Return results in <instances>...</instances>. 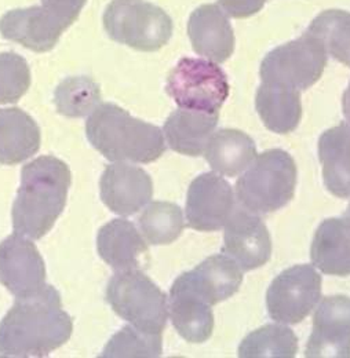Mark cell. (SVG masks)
I'll use <instances>...</instances> for the list:
<instances>
[{"label":"cell","instance_id":"obj_30","mask_svg":"<svg viewBox=\"0 0 350 358\" xmlns=\"http://www.w3.org/2000/svg\"><path fill=\"white\" fill-rule=\"evenodd\" d=\"M162 353V335L148 334L126 325L108 342L102 357H160Z\"/></svg>","mask_w":350,"mask_h":358},{"label":"cell","instance_id":"obj_23","mask_svg":"<svg viewBox=\"0 0 350 358\" xmlns=\"http://www.w3.org/2000/svg\"><path fill=\"white\" fill-rule=\"evenodd\" d=\"M317 148L326 187L337 197L350 199V123L323 133Z\"/></svg>","mask_w":350,"mask_h":358},{"label":"cell","instance_id":"obj_35","mask_svg":"<svg viewBox=\"0 0 350 358\" xmlns=\"http://www.w3.org/2000/svg\"><path fill=\"white\" fill-rule=\"evenodd\" d=\"M342 220L350 226V203L348 208H346V211H345V214H344V217H342Z\"/></svg>","mask_w":350,"mask_h":358},{"label":"cell","instance_id":"obj_31","mask_svg":"<svg viewBox=\"0 0 350 358\" xmlns=\"http://www.w3.org/2000/svg\"><path fill=\"white\" fill-rule=\"evenodd\" d=\"M31 86L28 62L17 52H0V103H14Z\"/></svg>","mask_w":350,"mask_h":358},{"label":"cell","instance_id":"obj_22","mask_svg":"<svg viewBox=\"0 0 350 358\" xmlns=\"http://www.w3.org/2000/svg\"><path fill=\"white\" fill-rule=\"evenodd\" d=\"M312 264L328 275H350V226L342 218L326 220L314 233Z\"/></svg>","mask_w":350,"mask_h":358},{"label":"cell","instance_id":"obj_26","mask_svg":"<svg viewBox=\"0 0 350 358\" xmlns=\"http://www.w3.org/2000/svg\"><path fill=\"white\" fill-rule=\"evenodd\" d=\"M298 339L286 324H267L244 338L239 357L291 358L297 356Z\"/></svg>","mask_w":350,"mask_h":358},{"label":"cell","instance_id":"obj_14","mask_svg":"<svg viewBox=\"0 0 350 358\" xmlns=\"http://www.w3.org/2000/svg\"><path fill=\"white\" fill-rule=\"evenodd\" d=\"M307 357H350V298L327 296L313 314Z\"/></svg>","mask_w":350,"mask_h":358},{"label":"cell","instance_id":"obj_1","mask_svg":"<svg viewBox=\"0 0 350 358\" xmlns=\"http://www.w3.org/2000/svg\"><path fill=\"white\" fill-rule=\"evenodd\" d=\"M74 324L58 291L46 285L38 294L15 298L0 322V357H46L65 345Z\"/></svg>","mask_w":350,"mask_h":358},{"label":"cell","instance_id":"obj_10","mask_svg":"<svg viewBox=\"0 0 350 358\" xmlns=\"http://www.w3.org/2000/svg\"><path fill=\"white\" fill-rule=\"evenodd\" d=\"M237 201L230 183L217 173L195 179L186 196L188 226L197 231H217L225 227Z\"/></svg>","mask_w":350,"mask_h":358},{"label":"cell","instance_id":"obj_27","mask_svg":"<svg viewBox=\"0 0 350 358\" xmlns=\"http://www.w3.org/2000/svg\"><path fill=\"white\" fill-rule=\"evenodd\" d=\"M138 227L148 244H172L185 227L182 210L167 201L150 203L138 217Z\"/></svg>","mask_w":350,"mask_h":358},{"label":"cell","instance_id":"obj_21","mask_svg":"<svg viewBox=\"0 0 350 358\" xmlns=\"http://www.w3.org/2000/svg\"><path fill=\"white\" fill-rule=\"evenodd\" d=\"M258 156L251 136L233 129H220L211 135L204 157L222 177H240Z\"/></svg>","mask_w":350,"mask_h":358},{"label":"cell","instance_id":"obj_19","mask_svg":"<svg viewBox=\"0 0 350 358\" xmlns=\"http://www.w3.org/2000/svg\"><path fill=\"white\" fill-rule=\"evenodd\" d=\"M218 126V113L210 115L189 109L174 110L164 123L166 143L181 155L197 157L204 155L211 135Z\"/></svg>","mask_w":350,"mask_h":358},{"label":"cell","instance_id":"obj_25","mask_svg":"<svg viewBox=\"0 0 350 358\" xmlns=\"http://www.w3.org/2000/svg\"><path fill=\"white\" fill-rule=\"evenodd\" d=\"M169 317L175 331L189 343H204L213 335L214 314L211 306L190 295L170 291Z\"/></svg>","mask_w":350,"mask_h":358},{"label":"cell","instance_id":"obj_5","mask_svg":"<svg viewBox=\"0 0 350 358\" xmlns=\"http://www.w3.org/2000/svg\"><path fill=\"white\" fill-rule=\"evenodd\" d=\"M106 301L130 325L162 335L169 320V298L139 268L116 271L106 287Z\"/></svg>","mask_w":350,"mask_h":358},{"label":"cell","instance_id":"obj_24","mask_svg":"<svg viewBox=\"0 0 350 358\" xmlns=\"http://www.w3.org/2000/svg\"><path fill=\"white\" fill-rule=\"evenodd\" d=\"M255 106L263 124L276 134L293 133L302 117L301 92L284 86L263 83L258 87Z\"/></svg>","mask_w":350,"mask_h":358},{"label":"cell","instance_id":"obj_33","mask_svg":"<svg viewBox=\"0 0 350 358\" xmlns=\"http://www.w3.org/2000/svg\"><path fill=\"white\" fill-rule=\"evenodd\" d=\"M266 0H219L220 8L233 18H247L261 11Z\"/></svg>","mask_w":350,"mask_h":358},{"label":"cell","instance_id":"obj_11","mask_svg":"<svg viewBox=\"0 0 350 358\" xmlns=\"http://www.w3.org/2000/svg\"><path fill=\"white\" fill-rule=\"evenodd\" d=\"M0 282L15 298L35 295L47 285L43 258L29 237L14 233L0 244Z\"/></svg>","mask_w":350,"mask_h":358},{"label":"cell","instance_id":"obj_3","mask_svg":"<svg viewBox=\"0 0 350 358\" xmlns=\"http://www.w3.org/2000/svg\"><path fill=\"white\" fill-rule=\"evenodd\" d=\"M90 143L111 162L152 163L166 152L163 131L115 103H101L86 123Z\"/></svg>","mask_w":350,"mask_h":358},{"label":"cell","instance_id":"obj_4","mask_svg":"<svg viewBox=\"0 0 350 358\" xmlns=\"http://www.w3.org/2000/svg\"><path fill=\"white\" fill-rule=\"evenodd\" d=\"M297 176V164L290 153L281 149L266 150L237 179L236 201L257 215L276 213L293 200Z\"/></svg>","mask_w":350,"mask_h":358},{"label":"cell","instance_id":"obj_9","mask_svg":"<svg viewBox=\"0 0 350 358\" xmlns=\"http://www.w3.org/2000/svg\"><path fill=\"white\" fill-rule=\"evenodd\" d=\"M321 301V275L314 266L298 265L280 273L266 294L267 313L286 325L302 322Z\"/></svg>","mask_w":350,"mask_h":358},{"label":"cell","instance_id":"obj_13","mask_svg":"<svg viewBox=\"0 0 350 358\" xmlns=\"http://www.w3.org/2000/svg\"><path fill=\"white\" fill-rule=\"evenodd\" d=\"M223 254L230 257L243 271L266 265L272 255V238L260 215L236 206L225 224Z\"/></svg>","mask_w":350,"mask_h":358},{"label":"cell","instance_id":"obj_2","mask_svg":"<svg viewBox=\"0 0 350 358\" xmlns=\"http://www.w3.org/2000/svg\"><path fill=\"white\" fill-rule=\"evenodd\" d=\"M72 176L59 159L42 156L22 169L21 185L13 206L15 233L39 240L62 214Z\"/></svg>","mask_w":350,"mask_h":358},{"label":"cell","instance_id":"obj_18","mask_svg":"<svg viewBox=\"0 0 350 358\" xmlns=\"http://www.w3.org/2000/svg\"><path fill=\"white\" fill-rule=\"evenodd\" d=\"M148 243L139 229L127 220H113L101 227L97 236L99 257L115 271L139 268L148 254Z\"/></svg>","mask_w":350,"mask_h":358},{"label":"cell","instance_id":"obj_7","mask_svg":"<svg viewBox=\"0 0 350 358\" xmlns=\"http://www.w3.org/2000/svg\"><path fill=\"white\" fill-rule=\"evenodd\" d=\"M166 91L181 109L216 115L227 99L230 86L216 62L186 57L170 72Z\"/></svg>","mask_w":350,"mask_h":358},{"label":"cell","instance_id":"obj_29","mask_svg":"<svg viewBox=\"0 0 350 358\" xmlns=\"http://www.w3.org/2000/svg\"><path fill=\"white\" fill-rule=\"evenodd\" d=\"M54 102L66 117H86L101 105V90L91 78H68L55 90Z\"/></svg>","mask_w":350,"mask_h":358},{"label":"cell","instance_id":"obj_20","mask_svg":"<svg viewBox=\"0 0 350 358\" xmlns=\"http://www.w3.org/2000/svg\"><path fill=\"white\" fill-rule=\"evenodd\" d=\"M41 129L18 108L0 109V164L14 166L38 153Z\"/></svg>","mask_w":350,"mask_h":358},{"label":"cell","instance_id":"obj_6","mask_svg":"<svg viewBox=\"0 0 350 358\" xmlns=\"http://www.w3.org/2000/svg\"><path fill=\"white\" fill-rule=\"evenodd\" d=\"M109 38L139 51H156L173 35V21L160 7L144 0H113L105 10Z\"/></svg>","mask_w":350,"mask_h":358},{"label":"cell","instance_id":"obj_15","mask_svg":"<svg viewBox=\"0 0 350 358\" xmlns=\"http://www.w3.org/2000/svg\"><path fill=\"white\" fill-rule=\"evenodd\" d=\"M69 25L44 6L15 8L0 18V34L4 39L36 51H50L58 43Z\"/></svg>","mask_w":350,"mask_h":358},{"label":"cell","instance_id":"obj_17","mask_svg":"<svg viewBox=\"0 0 350 358\" xmlns=\"http://www.w3.org/2000/svg\"><path fill=\"white\" fill-rule=\"evenodd\" d=\"M188 35L195 52L216 64L227 61L234 51L233 28L218 4H203L192 13Z\"/></svg>","mask_w":350,"mask_h":358},{"label":"cell","instance_id":"obj_12","mask_svg":"<svg viewBox=\"0 0 350 358\" xmlns=\"http://www.w3.org/2000/svg\"><path fill=\"white\" fill-rule=\"evenodd\" d=\"M243 282V270L226 254H217L179 275L173 292L190 295L210 306L233 296Z\"/></svg>","mask_w":350,"mask_h":358},{"label":"cell","instance_id":"obj_34","mask_svg":"<svg viewBox=\"0 0 350 358\" xmlns=\"http://www.w3.org/2000/svg\"><path fill=\"white\" fill-rule=\"evenodd\" d=\"M342 109H344L345 119L348 120V123H350V83L342 96Z\"/></svg>","mask_w":350,"mask_h":358},{"label":"cell","instance_id":"obj_16","mask_svg":"<svg viewBox=\"0 0 350 358\" xmlns=\"http://www.w3.org/2000/svg\"><path fill=\"white\" fill-rule=\"evenodd\" d=\"M99 187L104 204L122 217L138 213L153 197V182L149 174L126 162L108 166L101 177Z\"/></svg>","mask_w":350,"mask_h":358},{"label":"cell","instance_id":"obj_8","mask_svg":"<svg viewBox=\"0 0 350 358\" xmlns=\"http://www.w3.org/2000/svg\"><path fill=\"white\" fill-rule=\"evenodd\" d=\"M327 55L323 45L307 31L300 39L276 47L263 58L261 80L305 91L321 78Z\"/></svg>","mask_w":350,"mask_h":358},{"label":"cell","instance_id":"obj_28","mask_svg":"<svg viewBox=\"0 0 350 358\" xmlns=\"http://www.w3.org/2000/svg\"><path fill=\"white\" fill-rule=\"evenodd\" d=\"M307 32L323 45L327 54L350 68V13L326 10L312 21Z\"/></svg>","mask_w":350,"mask_h":358},{"label":"cell","instance_id":"obj_32","mask_svg":"<svg viewBox=\"0 0 350 358\" xmlns=\"http://www.w3.org/2000/svg\"><path fill=\"white\" fill-rule=\"evenodd\" d=\"M86 0H42V6L57 14L69 27L76 21Z\"/></svg>","mask_w":350,"mask_h":358}]
</instances>
